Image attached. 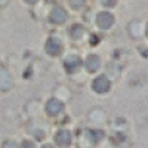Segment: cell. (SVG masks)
I'll return each instance as SVG.
<instances>
[{
  "label": "cell",
  "instance_id": "17",
  "mask_svg": "<svg viewBox=\"0 0 148 148\" xmlns=\"http://www.w3.org/2000/svg\"><path fill=\"white\" fill-rule=\"evenodd\" d=\"M42 148H53V147H52V145H49V144H46V145H43Z\"/></svg>",
  "mask_w": 148,
  "mask_h": 148
},
{
  "label": "cell",
  "instance_id": "16",
  "mask_svg": "<svg viewBox=\"0 0 148 148\" xmlns=\"http://www.w3.org/2000/svg\"><path fill=\"white\" fill-rule=\"evenodd\" d=\"M25 2H27V3H30V5H33V3H36V2H37V0H25Z\"/></svg>",
  "mask_w": 148,
  "mask_h": 148
},
{
  "label": "cell",
  "instance_id": "7",
  "mask_svg": "<svg viewBox=\"0 0 148 148\" xmlns=\"http://www.w3.org/2000/svg\"><path fill=\"white\" fill-rule=\"evenodd\" d=\"M55 142L61 147H68L71 142V133L68 130H59L55 136Z\"/></svg>",
  "mask_w": 148,
  "mask_h": 148
},
{
  "label": "cell",
  "instance_id": "4",
  "mask_svg": "<svg viewBox=\"0 0 148 148\" xmlns=\"http://www.w3.org/2000/svg\"><path fill=\"white\" fill-rule=\"evenodd\" d=\"M110 80L105 77V76H99V77H96L95 80H93V84H92V88H93V90L95 92H98V93H105V92H108L110 90Z\"/></svg>",
  "mask_w": 148,
  "mask_h": 148
},
{
  "label": "cell",
  "instance_id": "15",
  "mask_svg": "<svg viewBox=\"0 0 148 148\" xmlns=\"http://www.w3.org/2000/svg\"><path fill=\"white\" fill-rule=\"evenodd\" d=\"M34 136H36L37 139H43L45 135H43V132H42V130H39V132H36V133H34Z\"/></svg>",
  "mask_w": 148,
  "mask_h": 148
},
{
  "label": "cell",
  "instance_id": "11",
  "mask_svg": "<svg viewBox=\"0 0 148 148\" xmlns=\"http://www.w3.org/2000/svg\"><path fill=\"white\" fill-rule=\"evenodd\" d=\"M83 3H84V0H70V5H71L74 9L82 8V6H83Z\"/></svg>",
  "mask_w": 148,
  "mask_h": 148
},
{
  "label": "cell",
  "instance_id": "9",
  "mask_svg": "<svg viewBox=\"0 0 148 148\" xmlns=\"http://www.w3.org/2000/svg\"><path fill=\"white\" fill-rule=\"evenodd\" d=\"M99 65H101V61L96 55H90V56H88V59H86V68H88L89 71H92V73L99 68Z\"/></svg>",
  "mask_w": 148,
  "mask_h": 148
},
{
  "label": "cell",
  "instance_id": "3",
  "mask_svg": "<svg viewBox=\"0 0 148 148\" xmlns=\"http://www.w3.org/2000/svg\"><path fill=\"white\" fill-rule=\"evenodd\" d=\"M49 21L53 22V24H64L67 21V12L62 8L55 6L51 10V14H49Z\"/></svg>",
  "mask_w": 148,
  "mask_h": 148
},
{
  "label": "cell",
  "instance_id": "10",
  "mask_svg": "<svg viewBox=\"0 0 148 148\" xmlns=\"http://www.w3.org/2000/svg\"><path fill=\"white\" fill-rule=\"evenodd\" d=\"M84 34V28L82 25H79V24H76V25H73L71 30H70V36L73 37L74 40H80Z\"/></svg>",
  "mask_w": 148,
  "mask_h": 148
},
{
  "label": "cell",
  "instance_id": "13",
  "mask_svg": "<svg viewBox=\"0 0 148 148\" xmlns=\"http://www.w3.org/2000/svg\"><path fill=\"white\" fill-rule=\"evenodd\" d=\"M21 148H34V144L31 141H24L22 145H21Z\"/></svg>",
  "mask_w": 148,
  "mask_h": 148
},
{
  "label": "cell",
  "instance_id": "14",
  "mask_svg": "<svg viewBox=\"0 0 148 148\" xmlns=\"http://www.w3.org/2000/svg\"><path fill=\"white\" fill-rule=\"evenodd\" d=\"M104 5L111 8V6H114V5H116V0H104Z\"/></svg>",
  "mask_w": 148,
  "mask_h": 148
},
{
  "label": "cell",
  "instance_id": "6",
  "mask_svg": "<svg viewBox=\"0 0 148 148\" xmlns=\"http://www.w3.org/2000/svg\"><path fill=\"white\" fill-rule=\"evenodd\" d=\"M82 65V59L79 56H68L65 59V62H64V67L68 73H74V71H77Z\"/></svg>",
  "mask_w": 148,
  "mask_h": 148
},
{
  "label": "cell",
  "instance_id": "8",
  "mask_svg": "<svg viewBox=\"0 0 148 148\" xmlns=\"http://www.w3.org/2000/svg\"><path fill=\"white\" fill-rule=\"evenodd\" d=\"M12 86V77L8 73V70H0V89L2 90H9Z\"/></svg>",
  "mask_w": 148,
  "mask_h": 148
},
{
  "label": "cell",
  "instance_id": "12",
  "mask_svg": "<svg viewBox=\"0 0 148 148\" xmlns=\"http://www.w3.org/2000/svg\"><path fill=\"white\" fill-rule=\"evenodd\" d=\"M2 148H18L16 147V144L15 142H12V141H6L5 144H3V147Z\"/></svg>",
  "mask_w": 148,
  "mask_h": 148
},
{
  "label": "cell",
  "instance_id": "2",
  "mask_svg": "<svg viewBox=\"0 0 148 148\" xmlns=\"http://www.w3.org/2000/svg\"><path fill=\"white\" fill-rule=\"evenodd\" d=\"M96 24H98V27H99V28L107 30L110 27H113L114 16L111 14H108V12H101V14H98V16H96Z\"/></svg>",
  "mask_w": 148,
  "mask_h": 148
},
{
  "label": "cell",
  "instance_id": "1",
  "mask_svg": "<svg viewBox=\"0 0 148 148\" xmlns=\"http://www.w3.org/2000/svg\"><path fill=\"white\" fill-rule=\"evenodd\" d=\"M62 51V43L56 37H49V40L46 42V52L52 56H56Z\"/></svg>",
  "mask_w": 148,
  "mask_h": 148
},
{
  "label": "cell",
  "instance_id": "5",
  "mask_svg": "<svg viewBox=\"0 0 148 148\" xmlns=\"http://www.w3.org/2000/svg\"><path fill=\"white\" fill-rule=\"evenodd\" d=\"M62 110H64V104L59 99H55V98L46 104V113L49 116H58Z\"/></svg>",
  "mask_w": 148,
  "mask_h": 148
},
{
  "label": "cell",
  "instance_id": "18",
  "mask_svg": "<svg viewBox=\"0 0 148 148\" xmlns=\"http://www.w3.org/2000/svg\"><path fill=\"white\" fill-rule=\"evenodd\" d=\"M145 34H147V37H148V25H147V28H145Z\"/></svg>",
  "mask_w": 148,
  "mask_h": 148
}]
</instances>
